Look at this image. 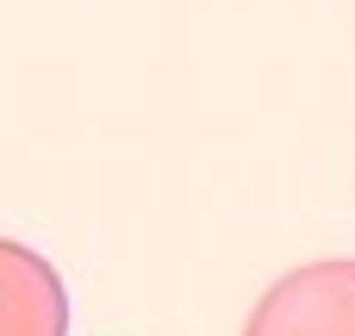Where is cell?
Instances as JSON below:
<instances>
[{
  "label": "cell",
  "instance_id": "6da1fadb",
  "mask_svg": "<svg viewBox=\"0 0 355 336\" xmlns=\"http://www.w3.org/2000/svg\"><path fill=\"white\" fill-rule=\"evenodd\" d=\"M243 336H355V262H306L281 274Z\"/></svg>",
  "mask_w": 355,
  "mask_h": 336
},
{
  "label": "cell",
  "instance_id": "7a4b0ae2",
  "mask_svg": "<svg viewBox=\"0 0 355 336\" xmlns=\"http://www.w3.org/2000/svg\"><path fill=\"white\" fill-rule=\"evenodd\" d=\"M0 293H6L0 336H62V324H69L62 318V287L25 243L0 249Z\"/></svg>",
  "mask_w": 355,
  "mask_h": 336
}]
</instances>
